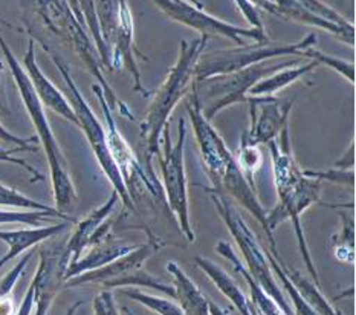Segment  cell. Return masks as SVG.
<instances>
[{"label":"cell","mask_w":356,"mask_h":315,"mask_svg":"<svg viewBox=\"0 0 356 315\" xmlns=\"http://www.w3.org/2000/svg\"><path fill=\"white\" fill-rule=\"evenodd\" d=\"M136 245L129 243L126 241L120 239L115 234L109 233L102 241L94 243L90 247L89 252L84 257H80L76 262L71 264L66 268L65 279H72L75 275L98 270V268H103L106 265L112 264L113 260L118 257L127 255L131 250H134Z\"/></svg>","instance_id":"e0dca14e"},{"label":"cell","mask_w":356,"mask_h":315,"mask_svg":"<svg viewBox=\"0 0 356 315\" xmlns=\"http://www.w3.org/2000/svg\"><path fill=\"white\" fill-rule=\"evenodd\" d=\"M145 232L147 236H149L147 242L136 245L127 255L113 260L109 265L98 268V270L94 271L79 274L72 279H67L66 285L72 288L88 285V283H95V285H102L106 289L143 286L158 291V293H164L170 297H175V288L172 285H168L162 279H158L156 275L150 274L144 268L147 260L154 252H158L161 248L165 247L164 241H161L158 236H154L149 228H145Z\"/></svg>","instance_id":"5b68a950"},{"label":"cell","mask_w":356,"mask_h":315,"mask_svg":"<svg viewBox=\"0 0 356 315\" xmlns=\"http://www.w3.org/2000/svg\"><path fill=\"white\" fill-rule=\"evenodd\" d=\"M300 60H283L269 63L268 60L248 66L236 72L207 76L202 80H193L191 94L197 99L200 112L205 120L211 121L225 107L245 103L246 95L255 83L284 67L298 65Z\"/></svg>","instance_id":"8992f818"},{"label":"cell","mask_w":356,"mask_h":315,"mask_svg":"<svg viewBox=\"0 0 356 315\" xmlns=\"http://www.w3.org/2000/svg\"><path fill=\"white\" fill-rule=\"evenodd\" d=\"M237 6L242 10V14L246 17V20L250 22V25L255 29H260V31H265L263 29V23L260 20V15L257 8H255L254 3H251L250 0H236Z\"/></svg>","instance_id":"836d02e7"},{"label":"cell","mask_w":356,"mask_h":315,"mask_svg":"<svg viewBox=\"0 0 356 315\" xmlns=\"http://www.w3.org/2000/svg\"><path fill=\"white\" fill-rule=\"evenodd\" d=\"M236 159H237L240 170H242L243 175L246 176L248 182H250L254 187V173L259 172V168L261 167V161H263L259 147L257 145L248 144L245 138L242 136L238 156Z\"/></svg>","instance_id":"4316f807"},{"label":"cell","mask_w":356,"mask_h":315,"mask_svg":"<svg viewBox=\"0 0 356 315\" xmlns=\"http://www.w3.org/2000/svg\"><path fill=\"white\" fill-rule=\"evenodd\" d=\"M81 305H83V303H81V302H79V303H75V305H74V306H72V308H71V309H69V311H67V314H66V315H74V314H75V311H76V309H79V308H80V306H81Z\"/></svg>","instance_id":"8d00e7d4"},{"label":"cell","mask_w":356,"mask_h":315,"mask_svg":"<svg viewBox=\"0 0 356 315\" xmlns=\"http://www.w3.org/2000/svg\"><path fill=\"white\" fill-rule=\"evenodd\" d=\"M40 264L33 279L35 315H46L54 298L58 294L63 283L66 268L71 264V257L66 252V245H46L38 251Z\"/></svg>","instance_id":"5bb4252c"},{"label":"cell","mask_w":356,"mask_h":315,"mask_svg":"<svg viewBox=\"0 0 356 315\" xmlns=\"http://www.w3.org/2000/svg\"><path fill=\"white\" fill-rule=\"evenodd\" d=\"M318 66L316 61H309V63L305 65H293L289 67H284L282 71H278L273 75L265 76L260 81H257L254 86L250 89L251 97H270L277 94L278 90H282L284 88H288L291 83L300 80L301 76H305L307 72H312L314 69Z\"/></svg>","instance_id":"7402d4cb"},{"label":"cell","mask_w":356,"mask_h":315,"mask_svg":"<svg viewBox=\"0 0 356 315\" xmlns=\"http://www.w3.org/2000/svg\"><path fill=\"white\" fill-rule=\"evenodd\" d=\"M170 19L182 23L185 26L196 29L200 37H225L233 40L236 45H246V38L257 43H269L265 31L255 28H238L231 23L222 22L213 15L202 11L193 3H187L184 0H153Z\"/></svg>","instance_id":"7c38bea8"},{"label":"cell","mask_w":356,"mask_h":315,"mask_svg":"<svg viewBox=\"0 0 356 315\" xmlns=\"http://www.w3.org/2000/svg\"><path fill=\"white\" fill-rule=\"evenodd\" d=\"M118 202L120 196L117 191L113 190L112 195L107 197V201L102 207H98L97 210L88 214L86 218L76 224L74 234L66 243V252L69 257H71V264L76 262V260L83 256V251H86L92 245L99 242L103 237L112 233L115 219H111V214L117 209Z\"/></svg>","instance_id":"9a60e30c"},{"label":"cell","mask_w":356,"mask_h":315,"mask_svg":"<svg viewBox=\"0 0 356 315\" xmlns=\"http://www.w3.org/2000/svg\"><path fill=\"white\" fill-rule=\"evenodd\" d=\"M270 252H274L277 256L278 264H280L286 277L291 280L292 285L296 286V289L300 293V296L305 298L307 305L311 306L314 311H316L320 315H343L337 308H334L326 298H324L320 286H316L312 280L303 277V274L298 273L296 268H291L286 265L283 262V259L280 257V255H278V251H270Z\"/></svg>","instance_id":"44dd1931"},{"label":"cell","mask_w":356,"mask_h":315,"mask_svg":"<svg viewBox=\"0 0 356 315\" xmlns=\"http://www.w3.org/2000/svg\"><path fill=\"white\" fill-rule=\"evenodd\" d=\"M23 66H25V72L31 84H33L40 103L46 107H49L52 112H56L60 117L74 122L76 126V117L71 103H69L67 98L56 88V84L42 72L40 66L37 65L34 40H29L28 51L25 54V57H23Z\"/></svg>","instance_id":"2e32d148"},{"label":"cell","mask_w":356,"mask_h":315,"mask_svg":"<svg viewBox=\"0 0 356 315\" xmlns=\"http://www.w3.org/2000/svg\"><path fill=\"white\" fill-rule=\"evenodd\" d=\"M353 164H355V141L350 143L349 149H347V152H346V155L339 161H337L335 167L341 168V170H352Z\"/></svg>","instance_id":"e575fe53"},{"label":"cell","mask_w":356,"mask_h":315,"mask_svg":"<svg viewBox=\"0 0 356 315\" xmlns=\"http://www.w3.org/2000/svg\"><path fill=\"white\" fill-rule=\"evenodd\" d=\"M307 178H314L318 181H329L334 184H344V186H355V173L353 170H303Z\"/></svg>","instance_id":"f546056e"},{"label":"cell","mask_w":356,"mask_h":315,"mask_svg":"<svg viewBox=\"0 0 356 315\" xmlns=\"http://www.w3.org/2000/svg\"><path fill=\"white\" fill-rule=\"evenodd\" d=\"M168 274L173 277L175 297L185 315H210V300L202 294L196 283L193 282L176 262L165 265Z\"/></svg>","instance_id":"d6986e66"},{"label":"cell","mask_w":356,"mask_h":315,"mask_svg":"<svg viewBox=\"0 0 356 315\" xmlns=\"http://www.w3.org/2000/svg\"><path fill=\"white\" fill-rule=\"evenodd\" d=\"M0 51L3 52L6 63L10 66L11 75L15 81V86H17L20 92L22 102L25 103L31 121H33V124L37 130V138L40 140L46 156H48L54 199H56L57 210L66 214V211L71 210L74 202L76 201V191L72 184L71 175H69L66 158L56 140V135L52 132L48 118H46L43 104L40 103V99H38L33 84H31L26 72L23 71L22 63L14 57L11 48L3 40L2 35H0Z\"/></svg>","instance_id":"277c9868"},{"label":"cell","mask_w":356,"mask_h":315,"mask_svg":"<svg viewBox=\"0 0 356 315\" xmlns=\"http://www.w3.org/2000/svg\"><path fill=\"white\" fill-rule=\"evenodd\" d=\"M122 294L131 298V300L144 305L145 308H149L159 315H185L181 306L176 305L175 302L167 300V298H162V297L147 294L141 289H136L135 286L129 289H122Z\"/></svg>","instance_id":"484cf974"},{"label":"cell","mask_w":356,"mask_h":315,"mask_svg":"<svg viewBox=\"0 0 356 315\" xmlns=\"http://www.w3.org/2000/svg\"><path fill=\"white\" fill-rule=\"evenodd\" d=\"M38 42H40L42 48L46 52H49L54 65L57 66L58 72L61 74V76H63L66 84H67L69 92H71V95H69L71 102H69V103H71L72 109L75 112L76 126L83 129V132L88 138V141H89L90 147H92V152H94V155L98 161L99 167L103 168L106 178L111 181L113 190L118 193L124 207H126L127 210L135 211V205H134V202H131V199H130L127 190H126V186H124L121 173H120L118 167L115 165L113 159H112L109 144H107V135H106L104 126L102 124V122H99V120L97 118V115L92 112L90 106L88 104L86 99H84V97L81 95L80 89L76 88V84H75L72 75H71V71H69V66L65 63L63 58L58 57L57 54L54 52L43 40H38Z\"/></svg>","instance_id":"ba28073f"},{"label":"cell","mask_w":356,"mask_h":315,"mask_svg":"<svg viewBox=\"0 0 356 315\" xmlns=\"http://www.w3.org/2000/svg\"><path fill=\"white\" fill-rule=\"evenodd\" d=\"M187 141V121L179 118L177 122V141L172 144L170 138V126L164 127L161 136L162 152H159L158 161L162 172V188H164L165 201L172 210L173 218L181 233L187 237L188 242L195 241V232L190 220V204L187 191V175H185L184 147Z\"/></svg>","instance_id":"9c48e42d"},{"label":"cell","mask_w":356,"mask_h":315,"mask_svg":"<svg viewBox=\"0 0 356 315\" xmlns=\"http://www.w3.org/2000/svg\"><path fill=\"white\" fill-rule=\"evenodd\" d=\"M46 219H65L67 222H74V219L56 210L40 211V210H29V211H0V225L3 224H22L28 227H40V224Z\"/></svg>","instance_id":"cb8c5ba5"},{"label":"cell","mask_w":356,"mask_h":315,"mask_svg":"<svg viewBox=\"0 0 356 315\" xmlns=\"http://www.w3.org/2000/svg\"><path fill=\"white\" fill-rule=\"evenodd\" d=\"M69 227V222H58L48 227H31L26 229H0V241L8 245V252L0 259V268L10 260L15 259L22 252L33 248L34 245L48 241L51 237H56L63 233Z\"/></svg>","instance_id":"ac0fdd59"},{"label":"cell","mask_w":356,"mask_h":315,"mask_svg":"<svg viewBox=\"0 0 356 315\" xmlns=\"http://www.w3.org/2000/svg\"><path fill=\"white\" fill-rule=\"evenodd\" d=\"M187 97V111L193 129H195L196 141L199 144L200 159H202L205 172L210 176L214 186V188L205 187V190L234 197L240 205L245 207L251 213V216L259 220L261 228L265 229L270 245V251H277L274 236L268 229L266 210L263 209L259 197L255 196L254 187L248 182L243 172L240 170L236 156L231 153L220 134L211 126V121L205 120L195 95L190 94Z\"/></svg>","instance_id":"7a4b0ae2"},{"label":"cell","mask_w":356,"mask_h":315,"mask_svg":"<svg viewBox=\"0 0 356 315\" xmlns=\"http://www.w3.org/2000/svg\"><path fill=\"white\" fill-rule=\"evenodd\" d=\"M208 38L199 37L190 43L181 42L179 56L175 66L170 69L165 81L154 94L149 112L141 122V135L145 141V172L152 178H158L153 170L152 159L158 156L161 152V136L164 127L168 124V118L173 109L184 97L188 95L193 80H195V71L199 57L207 49Z\"/></svg>","instance_id":"3957f363"},{"label":"cell","mask_w":356,"mask_h":315,"mask_svg":"<svg viewBox=\"0 0 356 315\" xmlns=\"http://www.w3.org/2000/svg\"><path fill=\"white\" fill-rule=\"evenodd\" d=\"M208 193H211L216 210L220 214L222 220L225 222L227 228L229 229V233L233 234L240 251H242V256L246 262V271L250 273L254 282L273 298L278 308H280L286 315H296L292 311V306L288 300V297L282 293L280 285L277 283L274 273L270 270L266 250L259 243L257 237L254 236L251 228L248 227L246 222L240 216V213L231 205L227 196L210 190H208Z\"/></svg>","instance_id":"52a82bcc"},{"label":"cell","mask_w":356,"mask_h":315,"mask_svg":"<svg viewBox=\"0 0 356 315\" xmlns=\"http://www.w3.org/2000/svg\"><path fill=\"white\" fill-rule=\"evenodd\" d=\"M92 90L95 92L98 102L102 104L106 121L107 144H109L112 159L115 165L118 167L131 202H134V205L138 204L139 199H143L145 193H149L154 202H165V195L164 188H162V184L158 178H152V176L145 172L144 165L139 163L134 150L130 149L127 141L124 140V136L120 134L117 122L113 120L111 107L107 104V99L104 97V90L99 88L97 83L92 86Z\"/></svg>","instance_id":"30bf717a"},{"label":"cell","mask_w":356,"mask_h":315,"mask_svg":"<svg viewBox=\"0 0 356 315\" xmlns=\"http://www.w3.org/2000/svg\"><path fill=\"white\" fill-rule=\"evenodd\" d=\"M343 220V228L339 236H335V257L339 262L353 264L355 262V220L352 214L339 213Z\"/></svg>","instance_id":"d4e9b609"},{"label":"cell","mask_w":356,"mask_h":315,"mask_svg":"<svg viewBox=\"0 0 356 315\" xmlns=\"http://www.w3.org/2000/svg\"><path fill=\"white\" fill-rule=\"evenodd\" d=\"M195 264L208 275V277L211 279L214 285L222 291V294L225 296L228 300L233 302L240 315H252L251 302L248 300L243 294V291L240 289V286L233 279H231V275L223 270L222 266H219L218 264H214L211 260H208L202 256H196Z\"/></svg>","instance_id":"ffe728a7"},{"label":"cell","mask_w":356,"mask_h":315,"mask_svg":"<svg viewBox=\"0 0 356 315\" xmlns=\"http://www.w3.org/2000/svg\"><path fill=\"white\" fill-rule=\"evenodd\" d=\"M19 152H28V149L25 147H13V149H2L0 147V163H8V164H15L22 168H25V170L31 175V181L33 182H38V181H43L44 176L42 173H38L33 165H29L26 161H23L20 158H15L14 155Z\"/></svg>","instance_id":"4dcf8cb0"},{"label":"cell","mask_w":356,"mask_h":315,"mask_svg":"<svg viewBox=\"0 0 356 315\" xmlns=\"http://www.w3.org/2000/svg\"><path fill=\"white\" fill-rule=\"evenodd\" d=\"M0 140L13 145H20V147L28 149V152H37V145H33L37 143V138H19L17 135L11 134L10 130H6L2 124H0Z\"/></svg>","instance_id":"d6a6232c"},{"label":"cell","mask_w":356,"mask_h":315,"mask_svg":"<svg viewBox=\"0 0 356 315\" xmlns=\"http://www.w3.org/2000/svg\"><path fill=\"white\" fill-rule=\"evenodd\" d=\"M95 315H120L117 303L113 300V294L111 289H106L99 293L94 300Z\"/></svg>","instance_id":"1f68e13d"},{"label":"cell","mask_w":356,"mask_h":315,"mask_svg":"<svg viewBox=\"0 0 356 315\" xmlns=\"http://www.w3.org/2000/svg\"><path fill=\"white\" fill-rule=\"evenodd\" d=\"M301 56L311 57L318 65H324L330 69H334L335 72L346 76V79L350 83H355V63H352V61H347V60L338 58L334 56H327V54L315 49L314 46L312 48H307L303 54H301Z\"/></svg>","instance_id":"83f0119b"},{"label":"cell","mask_w":356,"mask_h":315,"mask_svg":"<svg viewBox=\"0 0 356 315\" xmlns=\"http://www.w3.org/2000/svg\"><path fill=\"white\" fill-rule=\"evenodd\" d=\"M251 124L243 135L248 144L260 145L277 140L288 126V118L296 99H280L277 97H248Z\"/></svg>","instance_id":"4fadbf2b"},{"label":"cell","mask_w":356,"mask_h":315,"mask_svg":"<svg viewBox=\"0 0 356 315\" xmlns=\"http://www.w3.org/2000/svg\"><path fill=\"white\" fill-rule=\"evenodd\" d=\"M278 136H280L278 141L273 140L268 143L270 158H273V173L277 190V204L273 210L266 211L268 229L274 233V229L284 220L292 222L307 273L311 274L315 285L321 288L318 273L315 270L311 252H309L300 218L309 207L320 202L323 181L307 178L303 173V168H300L297 161L293 159L289 141V126H286Z\"/></svg>","instance_id":"6da1fadb"},{"label":"cell","mask_w":356,"mask_h":315,"mask_svg":"<svg viewBox=\"0 0 356 315\" xmlns=\"http://www.w3.org/2000/svg\"><path fill=\"white\" fill-rule=\"evenodd\" d=\"M266 256H268V262H269L270 270H273V273H274V277L278 279V282L282 283L283 291L286 293V296L289 297L291 306H293V311H296L293 314H296V315H320L318 312L314 311L311 306L307 305V302L300 296V293L296 289V286L292 285L291 280L286 277V274L283 273L282 266H280V264H278V259H277L274 252L266 251Z\"/></svg>","instance_id":"603a6c76"},{"label":"cell","mask_w":356,"mask_h":315,"mask_svg":"<svg viewBox=\"0 0 356 315\" xmlns=\"http://www.w3.org/2000/svg\"><path fill=\"white\" fill-rule=\"evenodd\" d=\"M210 315H229V312L219 308V306L216 305V303L210 302Z\"/></svg>","instance_id":"d590c367"},{"label":"cell","mask_w":356,"mask_h":315,"mask_svg":"<svg viewBox=\"0 0 356 315\" xmlns=\"http://www.w3.org/2000/svg\"><path fill=\"white\" fill-rule=\"evenodd\" d=\"M190 3H193V5H196V6H199V8H202V3L199 2V0H188Z\"/></svg>","instance_id":"74e56055"},{"label":"cell","mask_w":356,"mask_h":315,"mask_svg":"<svg viewBox=\"0 0 356 315\" xmlns=\"http://www.w3.org/2000/svg\"><path fill=\"white\" fill-rule=\"evenodd\" d=\"M316 45V35L309 34L303 40L291 45H243L238 48L219 49L211 52H202L199 57L195 71V80H202L207 76L229 74L240 71L248 66L257 65L260 61L274 60L286 56H301L307 48Z\"/></svg>","instance_id":"8fae6325"},{"label":"cell","mask_w":356,"mask_h":315,"mask_svg":"<svg viewBox=\"0 0 356 315\" xmlns=\"http://www.w3.org/2000/svg\"><path fill=\"white\" fill-rule=\"evenodd\" d=\"M0 205L6 207H20V209L26 210H40V211H51L56 210L54 207H48L42 202H37L34 199L28 197L26 195L20 193L15 188H11L0 182Z\"/></svg>","instance_id":"f1b7e54d"}]
</instances>
